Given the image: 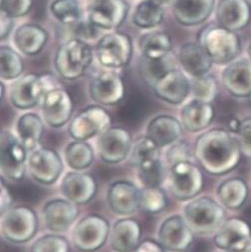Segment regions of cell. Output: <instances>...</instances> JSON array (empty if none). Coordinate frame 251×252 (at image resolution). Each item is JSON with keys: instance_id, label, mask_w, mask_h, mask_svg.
<instances>
[{"instance_id": "obj_35", "label": "cell", "mask_w": 251, "mask_h": 252, "mask_svg": "<svg viewBox=\"0 0 251 252\" xmlns=\"http://www.w3.org/2000/svg\"><path fill=\"white\" fill-rule=\"evenodd\" d=\"M163 20V11L161 5L155 3L152 0L141 2L133 15V22L136 26L149 29L159 25Z\"/></svg>"}, {"instance_id": "obj_20", "label": "cell", "mask_w": 251, "mask_h": 252, "mask_svg": "<svg viewBox=\"0 0 251 252\" xmlns=\"http://www.w3.org/2000/svg\"><path fill=\"white\" fill-rule=\"evenodd\" d=\"M90 95L98 104L104 106L117 105L125 96L124 82L114 72H101L91 82Z\"/></svg>"}, {"instance_id": "obj_37", "label": "cell", "mask_w": 251, "mask_h": 252, "mask_svg": "<svg viewBox=\"0 0 251 252\" xmlns=\"http://www.w3.org/2000/svg\"><path fill=\"white\" fill-rule=\"evenodd\" d=\"M138 178L145 188H159L165 178V169L160 158L137 166Z\"/></svg>"}, {"instance_id": "obj_1", "label": "cell", "mask_w": 251, "mask_h": 252, "mask_svg": "<svg viewBox=\"0 0 251 252\" xmlns=\"http://www.w3.org/2000/svg\"><path fill=\"white\" fill-rule=\"evenodd\" d=\"M193 154L202 170L214 176H222L238 165L242 151L232 132L213 129L197 138Z\"/></svg>"}, {"instance_id": "obj_22", "label": "cell", "mask_w": 251, "mask_h": 252, "mask_svg": "<svg viewBox=\"0 0 251 252\" xmlns=\"http://www.w3.org/2000/svg\"><path fill=\"white\" fill-rule=\"evenodd\" d=\"M153 88L160 100L173 105H179L187 99L191 86L188 78L181 71L173 69L160 77Z\"/></svg>"}, {"instance_id": "obj_7", "label": "cell", "mask_w": 251, "mask_h": 252, "mask_svg": "<svg viewBox=\"0 0 251 252\" xmlns=\"http://www.w3.org/2000/svg\"><path fill=\"white\" fill-rule=\"evenodd\" d=\"M110 232V224L106 219L90 215L76 223L72 231V241L81 252H94L104 246Z\"/></svg>"}, {"instance_id": "obj_18", "label": "cell", "mask_w": 251, "mask_h": 252, "mask_svg": "<svg viewBox=\"0 0 251 252\" xmlns=\"http://www.w3.org/2000/svg\"><path fill=\"white\" fill-rule=\"evenodd\" d=\"M107 200L114 214L123 217L131 216L140 207L141 189L131 182L118 181L110 186Z\"/></svg>"}, {"instance_id": "obj_51", "label": "cell", "mask_w": 251, "mask_h": 252, "mask_svg": "<svg viewBox=\"0 0 251 252\" xmlns=\"http://www.w3.org/2000/svg\"><path fill=\"white\" fill-rule=\"evenodd\" d=\"M152 1H154L155 3H157L158 5H161V4L165 3L166 1H169V0H152Z\"/></svg>"}, {"instance_id": "obj_23", "label": "cell", "mask_w": 251, "mask_h": 252, "mask_svg": "<svg viewBox=\"0 0 251 252\" xmlns=\"http://www.w3.org/2000/svg\"><path fill=\"white\" fill-rule=\"evenodd\" d=\"M222 84L234 97H250L251 61L241 58L230 62L222 73Z\"/></svg>"}, {"instance_id": "obj_24", "label": "cell", "mask_w": 251, "mask_h": 252, "mask_svg": "<svg viewBox=\"0 0 251 252\" xmlns=\"http://www.w3.org/2000/svg\"><path fill=\"white\" fill-rule=\"evenodd\" d=\"M183 130L182 122L177 118L169 115H159L149 123L147 136L161 149L178 142L182 137Z\"/></svg>"}, {"instance_id": "obj_3", "label": "cell", "mask_w": 251, "mask_h": 252, "mask_svg": "<svg viewBox=\"0 0 251 252\" xmlns=\"http://www.w3.org/2000/svg\"><path fill=\"white\" fill-rule=\"evenodd\" d=\"M199 44L217 64H229L240 52V40L234 31L222 26H207L198 36Z\"/></svg>"}, {"instance_id": "obj_56", "label": "cell", "mask_w": 251, "mask_h": 252, "mask_svg": "<svg viewBox=\"0 0 251 252\" xmlns=\"http://www.w3.org/2000/svg\"><path fill=\"white\" fill-rule=\"evenodd\" d=\"M225 252H226V251H225Z\"/></svg>"}, {"instance_id": "obj_25", "label": "cell", "mask_w": 251, "mask_h": 252, "mask_svg": "<svg viewBox=\"0 0 251 252\" xmlns=\"http://www.w3.org/2000/svg\"><path fill=\"white\" fill-rule=\"evenodd\" d=\"M217 18L220 26L235 32L248 25L251 9L246 0H220Z\"/></svg>"}, {"instance_id": "obj_26", "label": "cell", "mask_w": 251, "mask_h": 252, "mask_svg": "<svg viewBox=\"0 0 251 252\" xmlns=\"http://www.w3.org/2000/svg\"><path fill=\"white\" fill-rule=\"evenodd\" d=\"M142 228L134 219L119 220L110 232V244L116 252H134L141 243Z\"/></svg>"}, {"instance_id": "obj_36", "label": "cell", "mask_w": 251, "mask_h": 252, "mask_svg": "<svg viewBox=\"0 0 251 252\" xmlns=\"http://www.w3.org/2000/svg\"><path fill=\"white\" fill-rule=\"evenodd\" d=\"M159 150L160 148H158L157 145L147 135L141 136L133 142L130 154L131 163L137 167L144 162L160 158Z\"/></svg>"}, {"instance_id": "obj_27", "label": "cell", "mask_w": 251, "mask_h": 252, "mask_svg": "<svg viewBox=\"0 0 251 252\" xmlns=\"http://www.w3.org/2000/svg\"><path fill=\"white\" fill-rule=\"evenodd\" d=\"M215 118V109L211 103L193 99L186 104L181 112V122L186 131L198 133L209 127Z\"/></svg>"}, {"instance_id": "obj_50", "label": "cell", "mask_w": 251, "mask_h": 252, "mask_svg": "<svg viewBox=\"0 0 251 252\" xmlns=\"http://www.w3.org/2000/svg\"><path fill=\"white\" fill-rule=\"evenodd\" d=\"M13 28V21L12 18L6 15L5 13L1 12V32H0V37L1 39H5L11 32Z\"/></svg>"}, {"instance_id": "obj_31", "label": "cell", "mask_w": 251, "mask_h": 252, "mask_svg": "<svg viewBox=\"0 0 251 252\" xmlns=\"http://www.w3.org/2000/svg\"><path fill=\"white\" fill-rule=\"evenodd\" d=\"M16 136L23 146L32 152L37 149L43 136L44 125L42 119L34 113L22 115L16 122Z\"/></svg>"}, {"instance_id": "obj_48", "label": "cell", "mask_w": 251, "mask_h": 252, "mask_svg": "<svg viewBox=\"0 0 251 252\" xmlns=\"http://www.w3.org/2000/svg\"><path fill=\"white\" fill-rule=\"evenodd\" d=\"M134 252H166V249L158 241L146 239L138 245Z\"/></svg>"}, {"instance_id": "obj_32", "label": "cell", "mask_w": 251, "mask_h": 252, "mask_svg": "<svg viewBox=\"0 0 251 252\" xmlns=\"http://www.w3.org/2000/svg\"><path fill=\"white\" fill-rule=\"evenodd\" d=\"M248 186L246 182L240 178L225 180L217 189L220 203L228 209H238L243 206L248 197Z\"/></svg>"}, {"instance_id": "obj_10", "label": "cell", "mask_w": 251, "mask_h": 252, "mask_svg": "<svg viewBox=\"0 0 251 252\" xmlns=\"http://www.w3.org/2000/svg\"><path fill=\"white\" fill-rule=\"evenodd\" d=\"M56 87L49 78L28 74L18 79L12 86L10 100L19 110H28L42 102L44 96Z\"/></svg>"}, {"instance_id": "obj_34", "label": "cell", "mask_w": 251, "mask_h": 252, "mask_svg": "<svg viewBox=\"0 0 251 252\" xmlns=\"http://www.w3.org/2000/svg\"><path fill=\"white\" fill-rule=\"evenodd\" d=\"M65 161L74 171H84L94 160V150L86 141H74L64 151Z\"/></svg>"}, {"instance_id": "obj_14", "label": "cell", "mask_w": 251, "mask_h": 252, "mask_svg": "<svg viewBox=\"0 0 251 252\" xmlns=\"http://www.w3.org/2000/svg\"><path fill=\"white\" fill-rule=\"evenodd\" d=\"M216 246L226 252H246L251 248V229L239 218L225 220L214 237Z\"/></svg>"}, {"instance_id": "obj_54", "label": "cell", "mask_w": 251, "mask_h": 252, "mask_svg": "<svg viewBox=\"0 0 251 252\" xmlns=\"http://www.w3.org/2000/svg\"><path fill=\"white\" fill-rule=\"evenodd\" d=\"M248 252H251V248H250V250H249V251H248Z\"/></svg>"}, {"instance_id": "obj_38", "label": "cell", "mask_w": 251, "mask_h": 252, "mask_svg": "<svg viewBox=\"0 0 251 252\" xmlns=\"http://www.w3.org/2000/svg\"><path fill=\"white\" fill-rule=\"evenodd\" d=\"M173 69L175 68L169 55L159 60H151L143 56L140 61V73L143 79L152 87L160 77Z\"/></svg>"}, {"instance_id": "obj_39", "label": "cell", "mask_w": 251, "mask_h": 252, "mask_svg": "<svg viewBox=\"0 0 251 252\" xmlns=\"http://www.w3.org/2000/svg\"><path fill=\"white\" fill-rule=\"evenodd\" d=\"M167 197L163 189L159 188H143L141 189L140 207L148 214L156 215L166 207Z\"/></svg>"}, {"instance_id": "obj_12", "label": "cell", "mask_w": 251, "mask_h": 252, "mask_svg": "<svg viewBox=\"0 0 251 252\" xmlns=\"http://www.w3.org/2000/svg\"><path fill=\"white\" fill-rule=\"evenodd\" d=\"M133 44L127 34L113 32L101 38L97 46L99 62L108 68H123L132 58Z\"/></svg>"}, {"instance_id": "obj_52", "label": "cell", "mask_w": 251, "mask_h": 252, "mask_svg": "<svg viewBox=\"0 0 251 252\" xmlns=\"http://www.w3.org/2000/svg\"><path fill=\"white\" fill-rule=\"evenodd\" d=\"M248 53H249V56L251 57V44H250V46H249V49H248Z\"/></svg>"}, {"instance_id": "obj_11", "label": "cell", "mask_w": 251, "mask_h": 252, "mask_svg": "<svg viewBox=\"0 0 251 252\" xmlns=\"http://www.w3.org/2000/svg\"><path fill=\"white\" fill-rule=\"evenodd\" d=\"M63 160L59 154L49 148H37L30 152L27 161V170L31 178L42 185L55 184L62 172Z\"/></svg>"}, {"instance_id": "obj_43", "label": "cell", "mask_w": 251, "mask_h": 252, "mask_svg": "<svg viewBox=\"0 0 251 252\" xmlns=\"http://www.w3.org/2000/svg\"><path fill=\"white\" fill-rule=\"evenodd\" d=\"M68 240L56 234H47L38 238L31 247V252H69Z\"/></svg>"}, {"instance_id": "obj_17", "label": "cell", "mask_w": 251, "mask_h": 252, "mask_svg": "<svg viewBox=\"0 0 251 252\" xmlns=\"http://www.w3.org/2000/svg\"><path fill=\"white\" fill-rule=\"evenodd\" d=\"M73 100L63 89L50 90L42 100L43 120L51 128L59 129L71 120L73 114Z\"/></svg>"}, {"instance_id": "obj_19", "label": "cell", "mask_w": 251, "mask_h": 252, "mask_svg": "<svg viewBox=\"0 0 251 252\" xmlns=\"http://www.w3.org/2000/svg\"><path fill=\"white\" fill-rule=\"evenodd\" d=\"M60 189L66 199L75 204H86L95 197L98 186L91 175L75 171L64 176Z\"/></svg>"}, {"instance_id": "obj_53", "label": "cell", "mask_w": 251, "mask_h": 252, "mask_svg": "<svg viewBox=\"0 0 251 252\" xmlns=\"http://www.w3.org/2000/svg\"><path fill=\"white\" fill-rule=\"evenodd\" d=\"M249 98H250V103H251V95H250V97H249Z\"/></svg>"}, {"instance_id": "obj_40", "label": "cell", "mask_w": 251, "mask_h": 252, "mask_svg": "<svg viewBox=\"0 0 251 252\" xmlns=\"http://www.w3.org/2000/svg\"><path fill=\"white\" fill-rule=\"evenodd\" d=\"M1 78L3 80H13L21 75L24 69L22 58L12 48L1 46Z\"/></svg>"}, {"instance_id": "obj_30", "label": "cell", "mask_w": 251, "mask_h": 252, "mask_svg": "<svg viewBox=\"0 0 251 252\" xmlns=\"http://www.w3.org/2000/svg\"><path fill=\"white\" fill-rule=\"evenodd\" d=\"M47 32L36 24L21 25L14 34V42L17 48L25 55H37L47 43Z\"/></svg>"}, {"instance_id": "obj_45", "label": "cell", "mask_w": 251, "mask_h": 252, "mask_svg": "<svg viewBox=\"0 0 251 252\" xmlns=\"http://www.w3.org/2000/svg\"><path fill=\"white\" fill-rule=\"evenodd\" d=\"M33 0H1V11L11 18H18L29 13Z\"/></svg>"}, {"instance_id": "obj_4", "label": "cell", "mask_w": 251, "mask_h": 252, "mask_svg": "<svg viewBox=\"0 0 251 252\" xmlns=\"http://www.w3.org/2000/svg\"><path fill=\"white\" fill-rule=\"evenodd\" d=\"M90 46L79 38L68 40L62 44L55 56V68L65 80L74 81L80 78L92 63Z\"/></svg>"}, {"instance_id": "obj_6", "label": "cell", "mask_w": 251, "mask_h": 252, "mask_svg": "<svg viewBox=\"0 0 251 252\" xmlns=\"http://www.w3.org/2000/svg\"><path fill=\"white\" fill-rule=\"evenodd\" d=\"M0 170L4 178L21 181L27 170L28 150L17 136L8 130H2L0 136Z\"/></svg>"}, {"instance_id": "obj_44", "label": "cell", "mask_w": 251, "mask_h": 252, "mask_svg": "<svg viewBox=\"0 0 251 252\" xmlns=\"http://www.w3.org/2000/svg\"><path fill=\"white\" fill-rule=\"evenodd\" d=\"M191 150L189 145L185 141H178L167 148L165 152V160L170 167L173 165L190 159Z\"/></svg>"}, {"instance_id": "obj_29", "label": "cell", "mask_w": 251, "mask_h": 252, "mask_svg": "<svg viewBox=\"0 0 251 252\" xmlns=\"http://www.w3.org/2000/svg\"><path fill=\"white\" fill-rule=\"evenodd\" d=\"M180 62L185 71L193 78L206 75L214 63L204 48L196 43H187L182 47Z\"/></svg>"}, {"instance_id": "obj_5", "label": "cell", "mask_w": 251, "mask_h": 252, "mask_svg": "<svg viewBox=\"0 0 251 252\" xmlns=\"http://www.w3.org/2000/svg\"><path fill=\"white\" fill-rule=\"evenodd\" d=\"M1 234L11 243L22 244L30 241L38 229V218L32 208L18 205L1 214Z\"/></svg>"}, {"instance_id": "obj_15", "label": "cell", "mask_w": 251, "mask_h": 252, "mask_svg": "<svg viewBox=\"0 0 251 252\" xmlns=\"http://www.w3.org/2000/svg\"><path fill=\"white\" fill-rule=\"evenodd\" d=\"M88 18L98 28H117L125 21L129 5L125 0H89Z\"/></svg>"}, {"instance_id": "obj_55", "label": "cell", "mask_w": 251, "mask_h": 252, "mask_svg": "<svg viewBox=\"0 0 251 252\" xmlns=\"http://www.w3.org/2000/svg\"><path fill=\"white\" fill-rule=\"evenodd\" d=\"M249 157H250V158H251V154H250V156H249Z\"/></svg>"}, {"instance_id": "obj_16", "label": "cell", "mask_w": 251, "mask_h": 252, "mask_svg": "<svg viewBox=\"0 0 251 252\" xmlns=\"http://www.w3.org/2000/svg\"><path fill=\"white\" fill-rule=\"evenodd\" d=\"M194 232L189 227L185 218L173 216L162 221L159 226L158 242L169 251L184 252L193 241Z\"/></svg>"}, {"instance_id": "obj_8", "label": "cell", "mask_w": 251, "mask_h": 252, "mask_svg": "<svg viewBox=\"0 0 251 252\" xmlns=\"http://www.w3.org/2000/svg\"><path fill=\"white\" fill-rule=\"evenodd\" d=\"M111 122V116L104 108L89 106L73 118L68 133L75 141H87L108 130Z\"/></svg>"}, {"instance_id": "obj_33", "label": "cell", "mask_w": 251, "mask_h": 252, "mask_svg": "<svg viewBox=\"0 0 251 252\" xmlns=\"http://www.w3.org/2000/svg\"><path fill=\"white\" fill-rule=\"evenodd\" d=\"M139 45L143 56L151 60H159L166 57L173 46L171 36L162 31L143 35Z\"/></svg>"}, {"instance_id": "obj_9", "label": "cell", "mask_w": 251, "mask_h": 252, "mask_svg": "<svg viewBox=\"0 0 251 252\" xmlns=\"http://www.w3.org/2000/svg\"><path fill=\"white\" fill-rule=\"evenodd\" d=\"M203 175L199 166L190 160L179 162L171 167L170 190L179 200H190L200 193Z\"/></svg>"}, {"instance_id": "obj_2", "label": "cell", "mask_w": 251, "mask_h": 252, "mask_svg": "<svg viewBox=\"0 0 251 252\" xmlns=\"http://www.w3.org/2000/svg\"><path fill=\"white\" fill-rule=\"evenodd\" d=\"M184 218L192 231L199 235L216 233L225 220L223 206L208 196L190 200L184 208Z\"/></svg>"}, {"instance_id": "obj_28", "label": "cell", "mask_w": 251, "mask_h": 252, "mask_svg": "<svg viewBox=\"0 0 251 252\" xmlns=\"http://www.w3.org/2000/svg\"><path fill=\"white\" fill-rule=\"evenodd\" d=\"M214 7L215 0H175L173 10L180 24L194 26L204 22Z\"/></svg>"}, {"instance_id": "obj_21", "label": "cell", "mask_w": 251, "mask_h": 252, "mask_svg": "<svg viewBox=\"0 0 251 252\" xmlns=\"http://www.w3.org/2000/svg\"><path fill=\"white\" fill-rule=\"evenodd\" d=\"M77 204L68 199H52L48 201L42 211L46 228L52 232L66 231L78 218Z\"/></svg>"}, {"instance_id": "obj_47", "label": "cell", "mask_w": 251, "mask_h": 252, "mask_svg": "<svg viewBox=\"0 0 251 252\" xmlns=\"http://www.w3.org/2000/svg\"><path fill=\"white\" fill-rule=\"evenodd\" d=\"M76 34L79 36V39H94L97 36L98 27L95 26L90 20L88 22H77Z\"/></svg>"}, {"instance_id": "obj_46", "label": "cell", "mask_w": 251, "mask_h": 252, "mask_svg": "<svg viewBox=\"0 0 251 252\" xmlns=\"http://www.w3.org/2000/svg\"><path fill=\"white\" fill-rule=\"evenodd\" d=\"M236 138L239 142L242 153L246 156L251 154V117L244 119L240 122L238 130L236 132Z\"/></svg>"}, {"instance_id": "obj_42", "label": "cell", "mask_w": 251, "mask_h": 252, "mask_svg": "<svg viewBox=\"0 0 251 252\" xmlns=\"http://www.w3.org/2000/svg\"><path fill=\"white\" fill-rule=\"evenodd\" d=\"M191 93L194 99L211 103L215 100L218 94V83L211 75H203L195 77L190 84Z\"/></svg>"}, {"instance_id": "obj_13", "label": "cell", "mask_w": 251, "mask_h": 252, "mask_svg": "<svg viewBox=\"0 0 251 252\" xmlns=\"http://www.w3.org/2000/svg\"><path fill=\"white\" fill-rule=\"evenodd\" d=\"M132 147L133 140L130 132L121 127H110L97 140L100 158L110 164L124 161L130 156Z\"/></svg>"}, {"instance_id": "obj_41", "label": "cell", "mask_w": 251, "mask_h": 252, "mask_svg": "<svg viewBox=\"0 0 251 252\" xmlns=\"http://www.w3.org/2000/svg\"><path fill=\"white\" fill-rule=\"evenodd\" d=\"M51 12L63 24H76L81 18V7L77 0H54Z\"/></svg>"}, {"instance_id": "obj_49", "label": "cell", "mask_w": 251, "mask_h": 252, "mask_svg": "<svg viewBox=\"0 0 251 252\" xmlns=\"http://www.w3.org/2000/svg\"><path fill=\"white\" fill-rule=\"evenodd\" d=\"M12 204V196L6 188V186L1 184V190H0V208H1V214L5 213L7 209L11 207Z\"/></svg>"}]
</instances>
